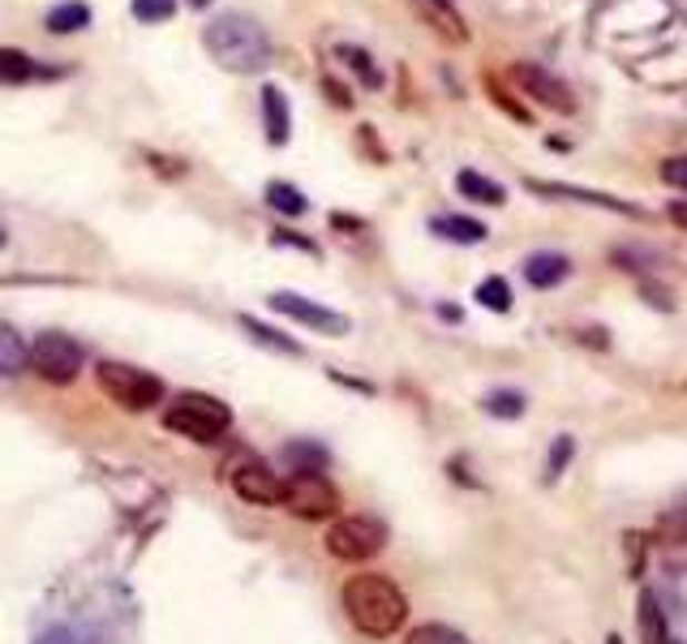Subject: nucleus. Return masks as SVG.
Listing matches in <instances>:
<instances>
[{
	"mask_svg": "<svg viewBox=\"0 0 687 644\" xmlns=\"http://www.w3.org/2000/svg\"><path fill=\"white\" fill-rule=\"evenodd\" d=\"M344 611L353 618V627L383 641V636H395L408 618V597L400 593V584L378 572H361V576L344 580Z\"/></svg>",
	"mask_w": 687,
	"mask_h": 644,
	"instance_id": "f257e3e1",
	"label": "nucleus"
},
{
	"mask_svg": "<svg viewBox=\"0 0 687 644\" xmlns=\"http://www.w3.org/2000/svg\"><path fill=\"white\" fill-rule=\"evenodd\" d=\"M206 52L215 57V64H224L229 73H259L271 64V39L250 13H220L206 31H202Z\"/></svg>",
	"mask_w": 687,
	"mask_h": 644,
	"instance_id": "f03ea898",
	"label": "nucleus"
},
{
	"mask_svg": "<svg viewBox=\"0 0 687 644\" xmlns=\"http://www.w3.org/2000/svg\"><path fill=\"white\" fill-rule=\"evenodd\" d=\"M164 425L181 439H194V443H220L232 430V409L215 395L181 391L176 404L164 413Z\"/></svg>",
	"mask_w": 687,
	"mask_h": 644,
	"instance_id": "7ed1b4c3",
	"label": "nucleus"
},
{
	"mask_svg": "<svg viewBox=\"0 0 687 644\" xmlns=\"http://www.w3.org/2000/svg\"><path fill=\"white\" fill-rule=\"evenodd\" d=\"M95 383L125 413H147V409H155L164 400V379H155L151 370H138L130 361H99Z\"/></svg>",
	"mask_w": 687,
	"mask_h": 644,
	"instance_id": "20e7f679",
	"label": "nucleus"
},
{
	"mask_svg": "<svg viewBox=\"0 0 687 644\" xmlns=\"http://www.w3.org/2000/svg\"><path fill=\"white\" fill-rule=\"evenodd\" d=\"M387 546V524L374 515H344L327 529V554L340 563H365Z\"/></svg>",
	"mask_w": 687,
	"mask_h": 644,
	"instance_id": "39448f33",
	"label": "nucleus"
},
{
	"mask_svg": "<svg viewBox=\"0 0 687 644\" xmlns=\"http://www.w3.org/2000/svg\"><path fill=\"white\" fill-rule=\"evenodd\" d=\"M280 507L293 512L296 520H331L340 512V490L323 473H289Z\"/></svg>",
	"mask_w": 687,
	"mask_h": 644,
	"instance_id": "423d86ee",
	"label": "nucleus"
},
{
	"mask_svg": "<svg viewBox=\"0 0 687 644\" xmlns=\"http://www.w3.org/2000/svg\"><path fill=\"white\" fill-rule=\"evenodd\" d=\"M31 370L52 386L73 383L78 370H82V344L73 335H61V331H43L31 344Z\"/></svg>",
	"mask_w": 687,
	"mask_h": 644,
	"instance_id": "0eeeda50",
	"label": "nucleus"
},
{
	"mask_svg": "<svg viewBox=\"0 0 687 644\" xmlns=\"http://www.w3.org/2000/svg\"><path fill=\"white\" fill-rule=\"evenodd\" d=\"M229 485L236 499H245V503H254V507H280V499H284V477H280L266 460H259V455L232 460Z\"/></svg>",
	"mask_w": 687,
	"mask_h": 644,
	"instance_id": "6e6552de",
	"label": "nucleus"
},
{
	"mask_svg": "<svg viewBox=\"0 0 687 644\" xmlns=\"http://www.w3.org/2000/svg\"><path fill=\"white\" fill-rule=\"evenodd\" d=\"M512 82H516L521 91H528L542 108L558 112V117H572V112H576V95H572V87H567L563 78H555L550 69H542V64L516 61L512 64Z\"/></svg>",
	"mask_w": 687,
	"mask_h": 644,
	"instance_id": "1a4fd4ad",
	"label": "nucleus"
},
{
	"mask_svg": "<svg viewBox=\"0 0 687 644\" xmlns=\"http://www.w3.org/2000/svg\"><path fill=\"white\" fill-rule=\"evenodd\" d=\"M271 310L310 326V331H323V335H348V326H353L340 310H327V305H319V301H310L301 292H271Z\"/></svg>",
	"mask_w": 687,
	"mask_h": 644,
	"instance_id": "9d476101",
	"label": "nucleus"
},
{
	"mask_svg": "<svg viewBox=\"0 0 687 644\" xmlns=\"http://www.w3.org/2000/svg\"><path fill=\"white\" fill-rule=\"evenodd\" d=\"M533 193H546V198H567V202H589V207H606V211H619V215H640L645 220V211H636L632 202H623V198H610V193H593V190H580V185H558V181H537V177H528L524 181Z\"/></svg>",
	"mask_w": 687,
	"mask_h": 644,
	"instance_id": "9b49d317",
	"label": "nucleus"
},
{
	"mask_svg": "<svg viewBox=\"0 0 687 644\" xmlns=\"http://www.w3.org/2000/svg\"><path fill=\"white\" fill-rule=\"evenodd\" d=\"M413 13H417L438 39H447V43H468V27H464V18L452 9V0H413Z\"/></svg>",
	"mask_w": 687,
	"mask_h": 644,
	"instance_id": "f8f14e48",
	"label": "nucleus"
},
{
	"mask_svg": "<svg viewBox=\"0 0 687 644\" xmlns=\"http://www.w3.org/2000/svg\"><path fill=\"white\" fill-rule=\"evenodd\" d=\"M262 129H266L271 147H284L293 133V112H289V99L280 87H262Z\"/></svg>",
	"mask_w": 687,
	"mask_h": 644,
	"instance_id": "ddd939ff",
	"label": "nucleus"
},
{
	"mask_svg": "<svg viewBox=\"0 0 687 644\" xmlns=\"http://www.w3.org/2000/svg\"><path fill=\"white\" fill-rule=\"evenodd\" d=\"M567 275H572V258L567 254L542 250V254L524 258V280H528L533 289H558Z\"/></svg>",
	"mask_w": 687,
	"mask_h": 644,
	"instance_id": "4468645a",
	"label": "nucleus"
},
{
	"mask_svg": "<svg viewBox=\"0 0 687 644\" xmlns=\"http://www.w3.org/2000/svg\"><path fill=\"white\" fill-rule=\"evenodd\" d=\"M636 627H640V644H670V627H666V611L657 602V593H640L636 602Z\"/></svg>",
	"mask_w": 687,
	"mask_h": 644,
	"instance_id": "2eb2a0df",
	"label": "nucleus"
},
{
	"mask_svg": "<svg viewBox=\"0 0 687 644\" xmlns=\"http://www.w3.org/2000/svg\"><path fill=\"white\" fill-rule=\"evenodd\" d=\"M430 232L452 241V245H482L486 241V224L482 220H468V215H434Z\"/></svg>",
	"mask_w": 687,
	"mask_h": 644,
	"instance_id": "dca6fc26",
	"label": "nucleus"
},
{
	"mask_svg": "<svg viewBox=\"0 0 687 644\" xmlns=\"http://www.w3.org/2000/svg\"><path fill=\"white\" fill-rule=\"evenodd\" d=\"M22 370H31V344L9 322H0V379H18Z\"/></svg>",
	"mask_w": 687,
	"mask_h": 644,
	"instance_id": "f3484780",
	"label": "nucleus"
},
{
	"mask_svg": "<svg viewBox=\"0 0 687 644\" xmlns=\"http://www.w3.org/2000/svg\"><path fill=\"white\" fill-rule=\"evenodd\" d=\"M52 34H73V31H87L91 27V4L82 0H61L48 9V22H43Z\"/></svg>",
	"mask_w": 687,
	"mask_h": 644,
	"instance_id": "a211bd4d",
	"label": "nucleus"
},
{
	"mask_svg": "<svg viewBox=\"0 0 687 644\" xmlns=\"http://www.w3.org/2000/svg\"><path fill=\"white\" fill-rule=\"evenodd\" d=\"M456 190L464 193V198H473V202H482V207H498V202H507V190H503V185H494L491 177L473 172V168H464V172H459Z\"/></svg>",
	"mask_w": 687,
	"mask_h": 644,
	"instance_id": "6ab92c4d",
	"label": "nucleus"
},
{
	"mask_svg": "<svg viewBox=\"0 0 687 644\" xmlns=\"http://www.w3.org/2000/svg\"><path fill=\"white\" fill-rule=\"evenodd\" d=\"M657 554H661V567H666L670 576H687V524L684 520H675V533H666V537L657 542Z\"/></svg>",
	"mask_w": 687,
	"mask_h": 644,
	"instance_id": "aec40b11",
	"label": "nucleus"
},
{
	"mask_svg": "<svg viewBox=\"0 0 687 644\" xmlns=\"http://www.w3.org/2000/svg\"><path fill=\"white\" fill-rule=\"evenodd\" d=\"M241 326H245V335H250L254 344H262V349H271V353H284V356H301V344H296V340H289V335H280L275 326H266V322L250 319V314H241Z\"/></svg>",
	"mask_w": 687,
	"mask_h": 644,
	"instance_id": "412c9836",
	"label": "nucleus"
},
{
	"mask_svg": "<svg viewBox=\"0 0 687 644\" xmlns=\"http://www.w3.org/2000/svg\"><path fill=\"white\" fill-rule=\"evenodd\" d=\"M284 464H289L293 473H323V469H327V447L296 439V443L284 447Z\"/></svg>",
	"mask_w": 687,
	"mask_h": 644,
	"instance_id": "4be33fe9",
	"label": "nucleus"
},
{
	"mask_svg": "<svg viewBox=\"0 0 687 644\" xmlns=\"http://www.w3.org/2000/svg\"><path fill=\"white\" fill-rule=\"evenodd\" d=\"M31 78H39V64H34L27 52H18V48H0V82H4V87L31 82Z\"/></svg>",
	"mask_w": 687,
	"mask_h": 644,
	"instance_id": "5701e85b",
	"label": "nucleus"
},
{
	"mask_svg": "<svg viewBox=\"0 0 687 644\" xmlns=\"http://www.w3.org/2000/svg\"><path fill=\"white\" fill-rule=\"evenodd\" d=\"M266 207L280 211V215H305V211H310L305 193L296 190V185H289V181H271V185H266Z\"/></svg>",
	"mask_w": 687,
	"mask_h": 644,
	"instance_id": "b1692460",
	"label": "nucleus"
},
{
	"mask_svg": "<svg viewBox=\"0 0 687 644\" xmlns=\"http://www.w3.org/2000/svg\"><path fill=\"white\" fill-rule=\"evenodd\" d=\"M477 301H482L491 314H507V310H512V284H507L503 275H486V280L477 284Z\"/></svg>",
	"mask_w": 687,
	"mask_h": 644,
	"instance_id": "393cba45",
	"label": "nucleus"
},
{
	"mask_svg": "<svg viewBox=\"0 0 687 644\" xmlns=\"http://www.w3.org/2000/svg\"><path fill=\"white\" fill-rule=\"evenodd\" d=\"M482 409H486L491 417L516 421V417H524V395L521 391H491V395L482 400Z\"/></svg>",
	"mask_w": 687,
	"mask_h": 644,
	"instance_id": "a878e982",
	"label": "nucleus"
},
{
	"mask_svg": "<svg viewBox=\"0 0 687 644\" xmlns=\"http://www.w3.org/2000/svg\"><path fill=\"white\" fill-rule=\"evenodd\" d=\"M404 644H468V641L459 636L456 627H447V623H422V627L408 632Z\"/></svg>",
	"mask_w": 687,
	"mask_h": 644,
	"instance_id": "bb28decb",
	"label": "nucleus"
},
{
	"mask_svg": "<svg viewBox=\"0 0 687 644\" xmlns=\"http://www.w3.org/2000/svg\"><path fill=\"white\" fill-rule=\"evenodd\" d=\"M572 455H576V439L572 434H558L555 443H550V460H546V482L555 485L563 477V469H567Z\"/></svg>",
	"mask_w": 687,
	"mask_h": 644,
	"instance_id": "cd10ccee",
	"label": "nucleus"
},
{
	"mask_svg": "<svg viewBox=\"0 0 687 644\" xmlns=\"http://www.w3.org/2000/svg\"><path fill=\"white\" fill-rule=\"evenodd\" d=\"M130 9L138 22L155 27V22H168V18L176 13V0H130Z\"/></svg>",
	"mask_w": 687,
	"mask_h": 644,
	"instance_id": "c85d7f7f",
	"label": "nucleus"
},
{
	"mask_svg": "<svg viewBox=\"0 0 687 644\" xmlns=\"http://www.w3.org/2000/svg\"><path fill=\"white\" fill-rule=\"evenodd\" d=\"M340 57L353 64V69H357L361 78L370 82V87H378V82H383V78H378V69L370 64V52H361V48H348V43H344V48H340Z\"/></svg>",
	"mask_w": 687,
	"mask_h": 644,
	"instance_id": "c756f323",
	"label": "nucleus"
},
{
	"mask_svg": "<svg viewBox=\"0 0 687 644\" xmlns=\"http://www.w3.org/2000/svg\"><path fill=\"white\" fill-rule=\"evenodd\" d=\"M486 87H491V99L498 103V108H503V112H507V117H516L521 125L528 121V112H524L521 103H516L512 95H503V87H498V78H494V73H486Z\"/></svg>",
	"mask_w": 687,
	"mask_h": 644,
	"instance_id": "7c9ffc66",
	"label": "nucleus"
},
{
	"mask_svg": "<svg viewBox=\"0 0 687 644\" xmlns=\"http://www.w3.org/2000/svg\"><path fill=\"white\" fill-rule=\"evenodd\" d=\"M661 181L675 185V190H687V155H670L661 163Z\"/></svg>",
	"mask_w": 687,
	"mask_h": 644,
	"instance_id": "2f4dec72",
	"label": "nucleus"
},
{
	"mask_svg": "<svg viewBox=\"0 0 687 644\" xmlns=\"http://www.w3.org/2000/svg\"><path fill=\"white\" fill-rule=\"evenodd\" d=\"M275 245H296V250H305V254H319V245H314V241L293 237V232H275Z\"/></svg>",
	"mask_w": 687,
	"mask_h": 644,
	"instance_id": "473e14b6",
	"label": "nucleus"
},
{
	"mask_svg": "<svg viewBox=\"0 0 687 644\" xmlns=\"http://www.w3.org/2000/svg\"><path fill=\"white\" fill-rule=\"evenodd\" d=\"M666 215H670V224L679 228V232H687V202H670V211H666Z\"/></svg>",
	"mask_w": 687,
	"mask_h": 644,
	"instance_id": "72a5a7b5",
	"label": "nucleus"
},
{
	"mask_svg": "<svg viewBox=\"0 0 687 644\" xmlns=\"http://www.w3.org/2000/svg\"><path fill=\"white\" fill-rule=\"evenodd\" d=\"M606 644H623V641H619V636H610V641H606Z\"/></svg>",
	"mask_w": 687,
	"mask_h": 644,
	"instance_id": "f704fd0d",
	"label": "nucleus"
},
{
	"mask_svg": "<svg viewBox=\"0 0 687 644\" xmlns=\"http://www.w3.org/2000/svg\"><path fill=\"white\" fill-rule=\"evenodd\" d=\"M190 4H198V9H202V4H206V0H190Z\"/></svg>",
	"mask_w": 687,
	"mask_h": 644,
	"instance_id": "c9c22d12",
	"label": "nucleus"
},
{
	"mask_svg": "<svg viewBox=\"0 0 687 644\" xmlns=\"http://www.w3.org/2000/svg\"><path fill=\"white\" fill-rule=\"evenodd\" d=\"M0 245H4V228H0Z\"/></svg>",
	"mask_w": 687,
	"mask_h": 644,
	"instance_id": "e433bc0d",
	"label": "nucleus"
},
{
	"mask_svg": "<svg viewBox=\"0 0 687 644\" xmlns=\"http://www.w3.org/2000/svg\"><path fill=\"white\" fill-rule=\"evenodd\" d=\"M670 644H679V641H670Z\"/></svg>",
	"mask_w": 687,
	"mask_h": 644,
	"instance_id": "4c0bfd02",
	"label": "nucleus"
}]
</instances>
